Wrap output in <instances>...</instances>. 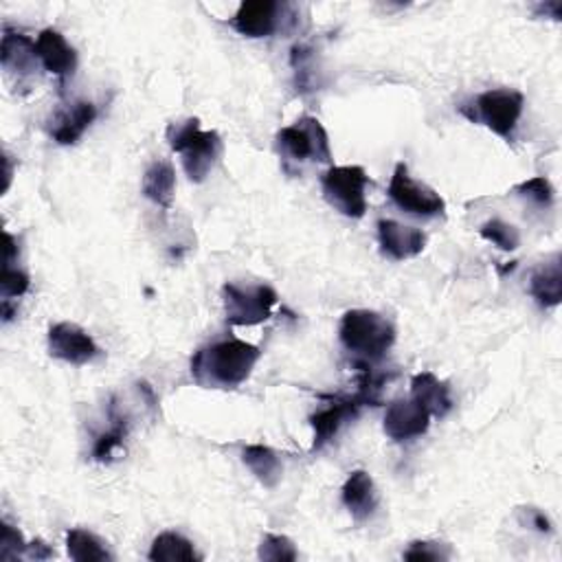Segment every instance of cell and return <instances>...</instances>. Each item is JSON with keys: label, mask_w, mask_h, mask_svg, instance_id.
Here are the masks:
<instances>
[{"label": "cell", "mask_w": 562, "mask_h": 562, "mask_svg": "<svg viewBox=\"0 0 562 562\" xmlns=\"http://www.w3.org/2000/svg\"><path fill=\"white\" fill-rule=\"evenodd\" d=\"M261 349L240 339H220L201 347L190 362L192 379L205 389H238L251 379Z\"/></svg>", "instance_id": "6da1fadb"}, {"label": "cell", "mask_w": 562, "mask_h": 562, "mask_svg": "<svg viewBox=\"0 0 562 562\" xmlns=\"http://www.w3.org/2000/svg\"><path fill=\"white\" fill-rule=\"evenodd\" d=\"M167 143L182 156V169L192 182H205L225 152L222 137L216 130H203L196 117L169 124Z\"/></svg>", "instance_id": "7a4b0ae2"}, {"label": "cell", "mask_w": 562, "mask_h": 562, "mask_svg": "<svg viewBox=\"0 0 562 562\" xmlns=\"http://www.w3.org/2000/svg\"><path fill=\"white\" fill-rule=\"evenodd\" d=\"M339 341L360 360V365L376 362L394 347L396 328L379 312L349 310L341 319Z\"/></svg>", "instance_id": "3957f363"}, {"label": "cell", "mask_w": 562, "mask_h": 562, "mask_svg": "<svg viewBox=\"0 0 562 562\" xmlns=\"http://www.w3.org/2000/svg\"><path fill=\"white\" fill-rule=\"evenodd\" d=\"M525 95L514 88H493L482 92L473 102L461 104L459 113L471 122L482 124L506 141H514L519 122L523 117Z\"/></svg>", "instance_id": "277c9868"}, {"label": "cell", "mask_w": 562, "mask_h": 562, "mask_svg": "<svg viewBox=\"0 0 562 562\" xmlns=\"http://www.w3.org/2000/svg\"><path fill=\"white\" fill-rule=\"evenodd\" d=\"M277 148L286 161V169L293 165H330L332 150L330 137L323 124L315 117H302L295 124L277 132Z\"/></svg>", "instance_id": "5b68a950"}, {"label": "cell", "mask_w": 562, "mask_h": 562, "mask_svg": "<svg viewBox=\"0 0 562 562\" xmlns=\"http://www.w3.org/2000/svg\"><path fill=\"white\" fill-rule=\"evenodd\" d=\"M369 176L360 165L330 167L321 176L323 199L345 218H362L367 214Z\"/></svg>", "instance_id": "8992f818"}, {"label": "cell", "mask_w": 562, "mask_h": 562, "mask_svg": "<svg viewBox=\"0 0 562 562\" xmlns=\"http://www.w3.org/2000/svg\"><path fill=\"white\" fill-rule=\"evenodd\" d=\"M293 5L277 0H244L229 25L244 38H270L293 25Z\"/></svg>", "instance_id": "52a82bcc"}, {"label": "cell", "mask_w": 562, "mask_h": 562, "mask_svg": "<svg viewBox=\"0 0 562 562\" xmlns=\"http://www.w3.org/2000/svg\"><path fill=\"white\" fill-rule=\"evenodd\" d=\"M222 302L227 321L248 328L268 321L279 297L266 284H225Z\"/></svg>", "instance_id": "ba28073f"}, {"label": "cell", "mask_w": 562, "mask_h": 562, "mask_svg": "<svg viewBox=\"0 0 562 562\" xmlns=\"http://www.w3.org/2000/svg\"><path fill=\"white\" fill-rule=\"evenodd\" d=\"M389 201L405 214L413 218H442L446 216L444 199L433 190V187L416 180L409 174L405 163H398L389 182Z\"/></svg>", "instance_id": "9c48e42d"}, {"label": "cell", "mask_w": 562, "mask_h": 562, "mask_svg": "<svg viewBox=\"0 0 562 562\" xmlns=\"http://www.w3.org/2000/svg\"><path fill=\"white\" fill-rule=\"evenodd\" d=\"M49 354L68 365H88L100 356V347L84 328L71 321H62L49 328Z\"/></svg>", "instance_id": "30bf717a"}, {"label": "cell", "mask_w": 562, "mask_h": 562, "mask_svg": "<svg viewBox=\"0 0 562 562\" xmlns=\"http://www.w3.org/2000/svg\"><path fill=\"white\" fill-rule=\"evenodd\" d=\"M323 398H328L330 405L310 418V424L315 431L312 452L328 446L336 437V433L343 429V424L358 418L360 409L365 407V403L356 394L354 396H323Z\"/></svg>", "instance_id": "8fae6325"}, {"label": "cell", "mask_w": 562, "mask_h": 562, "mask_svg": "<svg viewBox=\"0 0 562 562\" xmlns=\"http://www.w3.org/2000/svg\"><path fill=\"white\" fill-rule=\"evenodd\" d=\"M431 426V413L413 398L394 400L385 413V433L394 442H409L422 437Z\"/></svg>", "instance_id": "7c38bea8"}, {"label": "cell", "mask_w": 562, "mask_h": 562, "mask_svg": "<svg viewBox=\"0 0 562 562\" xmlns=\"http://www.w3.org/2000/svg\"><path fill=\"white\" fill-rule=\"evenodd\" d=\"M379 244L383 255H387L394 261H405L418 257L426 248V233L416 227L400 225L396 220H381Z\"/></svg>", "instance_id": "4fadbf2b"}, {"label": "cell", "mask_w": 562, "mask_h": 562, "mask_svg": "<svg viewBox=\"0 0 562 562\" xmlns=\"http://www.w3.org/2000/svg\"><path fill=\"white\" fill-rule=\"evenodd\" d=\"M36 53L44 71L66 81L77 68V53L58 29H44L36 38Z\"/></svg>", "instance_id": "5bb4252c"}, {"label": "cell", "mask_w": 562, "mask_h": 562, "mask_svg": "<svg viewBox=\"0 0 562 562\" xmlns=\"http://www.w3.org/2000/svg\"><path fill=\"white\" fill-rule=\"evenodd\" d=\"M0 62H3L8 75H16L18 81L34 77L40 62L36 53V40L5 27L3 44H0Z\"/></svg>", "instance_id": "9a60e30c"}, {"label": "cell", "mask_w": 562, "mask_h": 562, "mask_svg": "<svg viewBox=\"0 0 562 562\" xmlns=\"http://www.w3.org/2000/svg\"><path fill=\"white\" fill-rule=\"evenodd\" d=\"M95 119H98V106L92 102L79 100V102H73L71 106L62 108L53 117V122L49 126V132H51L55 143L75 145Z\"/></svg>", "instance_id": "2e32d148"}, {"label": "cell", "mask_w": 562, "mask_h": 562, "mask_svg": "<svg viewBox=\"0 0 562 562\" xmlns=\"http://www.w3.org/2000/svg\"><path fill=\"white\" fill-rule=\"evenodd\" d=\"M341 499H343V506L347 508V512L358 523L371 519L373 512L379 510V503H381L376 484H373V480H371V475L367 471L349 473L347 482L343 484Z\"/></svg>", "instance_id": "e0dca14e"}, {"label": "cell", "mask_w": 562, "mask_h": 562, "mask_svg": "<svg viewBox=\"0 0 562 562\" xmlns=\"http://www.w3.org/2000/svg\"><path fill=\"white\" fill-rule=\"evenodd\" d=\"M529 295L545 310L560 306L562 302V257L553 253L540 261L529 274Z\"/></svg>", "instance_id": "ac0fdd59"}, {"label": "cell", "mask_w": 562, "mask_h": 562, "mask_svg": "<svg viewBox=\"0 0 562 562\" xmlns=\"http://www.w3.org/2000/svg\"><path fill=\"white\" fill-rule=\"evenodd\" d=\"M411 398L418 400L431 413V418H446L452 409L448 385L439 381L433 371L416 373L411 379Z\"/></svg>", "instance_id": "d6986e66"}, {"label": "cell", "mask_w": 562, "mask_h": 562, "mask_svg": "<svg viewBox=\"0 0 562 562\" xmlns=\"http://www.w3.org/2000/svg\"><path fill=\"white\" fill-rule=\"evenodd\" d=\"M174 190H176V171L171 161L167 158L154 161L143 174V184H141L143 196L154 205L169 209L174 203Z\"/></svg>", "instance_id": "ffe728a7"}, {"label": "cell", "mask_w": 562, "mask_h": 562, "mask_svg": "<svg viewBox=\"0 0 562 562\" xmlns=\"http://www.w3.org/2000/svg\"><path fill=\"white\" fill-rule=\"evenodd\" d=\"M242 461L264 488H274L284 473L279 455L264 444H248L242 450Z\"/></svg>", "instance_id": "44dd1931"}, {"label": "cell", "mask_w": 562, "mask_h": 562, "mask_svg": "<svg viewBox=\"0 0 562 562\" xmlns=\"http://www.w3.org/2000/svg\"><path fill=\"white\" fill-rule=\"evenodd\" d=\"M148 558L152 562H196L201 553L196 545L178 532H163L154 538Z\"/></svg>", "instance_id": "7402d4cb"}, {"label": "cell", "mask_w": 562, "mask_h": 562, "mask_svg": "<svg viewBox=\"0 0 562 562\" xmlns=\"http://www.w3.org/2000/svg\"><path fill=\"white\" fill-rule=\"evenodd\" d=\"M66 551L75 562H108L113 553L106 542L88 529L75 527L66 532Z\"/></svg>", "instance_id": "603a6c76"}, {"label": "cell", "mask_w": 562, "mask_h": 562, "mask_svg": "<svg viewBox=\"0 0 562 562\" xmlns=\"http://www.w3.org/2000/svg\"><path fill=\"white\" fill-rule=\"evenodd\" d=\"M108 420H111L108 431L102 433L95 439V446H92V459L95 461H111L115 450L122 448L128 437V418L119 411L115 398L108 405Z\"/></svg>", "instance_id": "cb8c5ba5"}, {"label": "cell", "mask_w": 562, "mask_h": 562, "mask_svg": "<svg viewBox=\"0 0 562 562\" xmlns=\"http://www.w3.org/2000/svg\"><path fill=\"white\" fill-rule=\"evenodd\" d=\"M514 194H519L521 199L529 201L532 205L540 207V209H549L553 207V201H555V192L551 182L545 178V176H534L529 180H523L514 187Z\"/></svg>", "instance_id": "d4e9b609"}, {"label": "cell", "mask_w": 562, "mask_h": 562, "mask_svg": "<svg viewBox=\"0 0 562 562\" xmlns=\"http://www.w3.org/2000/svg\"><path fill=\"white\" fill-rule=\"evenodd\" d=\"M257 555L268 562H295L299 558V551L295 542L289 536L281 534H266L261 538Z\"/></svg>", "instance_id": "484cf974"}, {"label": "cell", "mask_w": 562, "mask_h": 562, "mask_svg": "<svg viewBox=\"0 0 562 562\" xmlns=\"http://www.w3.org/2000/svg\"><path fill=\"white\" fill-rule=\"evenodd\" d=\"M480 235L488 242H493L495 246H499L501 251H516L519 244H521V235H519V229L514 225H508L499 218H493L488 220L482 229H480Z\"/></svg>", "instance_id": "4316f807"}, {"label": "cell", "mask_w": 562, "mask_h": 562, "mask_svg": "<svg viewBox=\"0 0 562 562\" xmlns=\"http://www.w3.org/2000/svg\"><path fill=\"white\" fill-rule=\"evenodd\" d=\"M29 542H25L23 534L10 525L8 521L0 523V558L3 560H18L27 555Z\"/></svg>", "instance_id": "83f0119b"}, {"label": "cell", "mask_w": 562, "mask_h": 562, "mask_svg": "<svg viewBox=\"0 0 562 562\" xmlns=\"http://www.w3.org/2000/svg\"><path fill=\"white\" fill-rule=\"evenodd\" d=\"M31 286V279L25 270L18 266H3V277H0V291H3V299H18L23 297Z\"/></svg>", "instance_id": "f1b7e54d"}, {"label": "cell", "mask_w": 562, "mask_h": 562, "mask_svg": "<svg viewBox=\"0 0 562 562\" xmlns=\"http://www.w3.org/2000/svg\"><path fill=\"white\" fill-rule=\"evenodd\" d=\"M405 560H448L452 558V551L446 542H437V540H413L409 545V549L403 553Z\"/></svg>", "instance_id": "f546056e"}, {"label": "cell", "mask_w": 562, "mask_h": 562, "mask_svg": "<svg viewBox=\"0 0 562 562\" xmlns=\"http://www.w3.org/2000/svg\"><path fill=\"white\" fill-rule=\"evenodd\" d=\"M519 519H521L523 525H527V527H532V529H536V532H540V534H551V532H553L551 521H549L547 514H545L542 510H538V508H521V510H519Z\"/></svg>", "instance_id": "4dcf8cb0"}, {"label": "cell", "mask_w": 562, "mask_h": 562, "mask_svg": "<svg viewBox=\"0 0 562 562\" xmlns=\"http://www.w3.org/2000/svg\"><path fill=\"white\" fill-rule=\"evenodd\" d=\"M53 555V549L44 542V540H34L29 542V549H27V558L31 560H47Z\"/></svg>", "instance_id": "1f68e13d"}]
</instances>
